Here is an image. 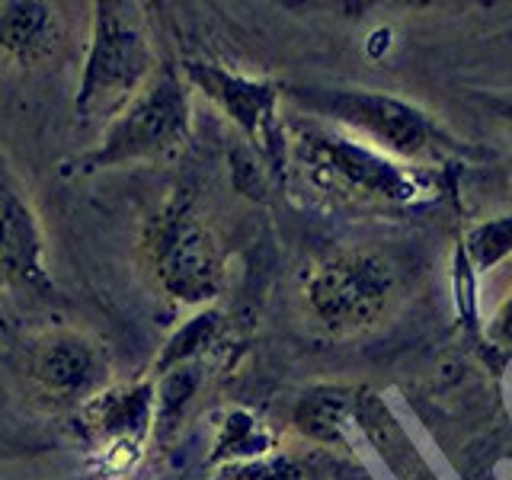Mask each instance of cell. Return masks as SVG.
Wrapping results in <instances>:
<instances>
[{
	"mask_svg": "<svg viewBox=\"0 0 512 480\" xmlns=\"http://www.w3.org/2000/svg\"><path fill=\"white\" fill-rule=\"evenodd\" d=\"M93 10L90 48L77 87L80 119L116 116L157 71L148 26L138 7L100 0Z\"/></svg>",
	"mask_w": 512,
	"mask_h": 480,
	"instance_id": "obj_2",
	"label": "cell"
},
{
	"mask_svg": "<svg viewBox=\"0 0 512 480\" xmlns=\"http://www.w3.org/2000/svg\"><path fill=\"white\" fill-rule=\"evenodd\" d=\"M468 253L477 269H490L500 263L506 253H512V218L487 221L471 231L468 237Z\"/></svg>",
	"mask_w": 512,
	"mask_h": 480,
	"instance_id": "obj_16",
	"label": "cell"
},
{
	"mask_svg": "<svg viewBox=\"0 0 512 480\" xmlns=\"http://www.w3.org/2000/svg\"><path fill=\"white\" fill-rule=\"evenodd\" d=\"M183 71L189 77V84L199 87V93H205L208 100L250 138V144L269 160V164L282 167L285 135L279 125L276 87L263 84V80L231 74L208 61H189Z\"/></svg>",
	"mask_w": 512,
	"mask_h": 480,
	"instance_id": "obj_7",
	"label": "cell"
},
{
	"mask_svg": "<svg viewBox=\"0 0 512 480\" xmlns=\"http://www.w3.org/2000/svg\"><path fill=\"white\" fill-rule=\"evenodd\" d=\"M394 295V272L375 253L343 250L320 260L304 282V304L320 327L356 333L378 324Z\"/></svg>",
	"mask_w": 512,
	"mask_h": 480,
	"instance_id": "obj_5",
	"label": "cell"
},
{
	"mask_svg": "<svg viewBox=\"0 0 512 480\" xmlns=\"http://www.w3.org/2000/svg\"><path fill=\"white\" fill-rule=\"evenodd\" d=\"M218 314L212 311H202L189 320V324H183L180 330H176L173 340L164 346V352L157 356L154 362V378L170 372V368L183 365V362H192V359H202L205 349L212 346L218 340Z\"/></svg>",
	"mask_w": 512,
	"mask_h": 480,
	"instance_id": "obj_14",
	"label": "cell"
},
{
	"mask_svg": "<svg viewBox=\"0 0 512 480\" xmlns=\"http://www.w3.org/2000/svg\"><path fill=\"white\" fill-rule=\"evenodd\" d=\"M192 132L189 84L167 64L144 80V87L109 119L103 141L87 154V170L125 167L141 160H167L186 148Z\"/></svg>",
	"mask_w": 512,
	"mask_h": 480,
	"instance_id": "obj_3",
	"label": "cell"
},
{
	"mask_svg": "<svg viewBox=\"0 0 512 480\" xmlns=\"http://www.w3.org/2000/svg\"><path fill=\"white\" fill-rule=\"evenodd\" d=\"M292 151L301 170L320 189L388 202H407L416 196V173L400 167L397 160L375 151L365 141L298 125L292 135Z\"/></svg>",
	"mask_w": 512,
	"mask_h": 480,
	"instance_id": "obj_4",
	"label": "cell"
},
{
	"mask_svg": "<svg viewBox=\"0 0 512 480\" xmlns=\"http://www.w3.org/2000/svg\"><path fill=\"white\" fill-rule=\"evenodd\" d=\"M272 448V436L263 429V423L256 420L247 410H231L224 416L218 442H215V461H250V458H263Z\"/></svg>",
	"mask_w": 512,
	"mask_h": 480,
	"instance_id": "obj_13",
	"label": "cell"
},
{
	"mask_svg": "<svg viewBox=\"0 0 512 480\" xmlns=\"http://www.w3.org/2000/svg\"><path fill=\"white\" fill-rule=\"evenodd\" d=\"M32 381L39 391L55 400H80L90 397L100 378V349L90 336L77 330L48 333L45 340L32 349L29 359Z\"/></svg>",
	"mask_w": 512,
	"mask_h": 480,
	"instance_id": "obj_10",
	"label": "cell"
},
{
	"mask_svg": "<svg viewBox=\"0 0 512 480\" xmlns=\"http://www.w3.org/2000/svg\"><path fill=\"white\" fill-rule=\"evenodd\" d=\"M215 480H311V471L288 455H263L228 464Z\"/></svg>",
	"mask_w": 512,
	"mask_h": 480,
	"instance_id": "obj_15",
	"label": "cell"
},
{
	"mask_svg": "<svg viewBox=\"0 0 512 480\" xmlns=\"http://www.w3.org/2000/svg\"><path fill=\"white\" fill-rule=\"evenodd\" d=\"M80 420L90 439L100 442L103 452L122 468V455L138 458L144 439L154 429V381L122 384V388L116 384V388L90 394Z\"/></svg>",
	"mask_w": 512,
	"mask_h": 480,
	"instance_id": "obj_9",
	"label": "cell"
},
{
	"mask_svg": "<svg viewBox=\"0 0 512 480\" xmlns=\"http://www.w3.org/2000/svg\"><path fill=\"white\" fill-rule=\"evenodd\" d=\"M0 282L26 295H55L42 224L10 180H0Z\"/></svg>",
	"mask_w": 512,
	"mask_h": 480,
	"instance_id": "obj_8",
	"label": "cell"
},
{
	"mask_svg": "<svg viewBox=\"0 0 512 480\" xmlns=\"http://www.w3.org/2000/svg\"><path fill=\"white\" fill-rule=\"evenodd\" d=\"M346 416H349V394L324 388L308 394L295 407V426L314 442H340Z\"/></svg>",
	"mask_w": 512,
	"mask_h": 480,
	"instance_id": "obj_12",
	"label": "cell"
},
{
	"mask_svg": "<svg viewBox=\"0 0 512 480\" xmlns=\"http://www.w3.org/2000/svg\"><path fill=\"white\" fill-rule=\"evenodd\" d=\"M144 260L154 282L189 308L215 301L224 288L221 240L189 189H176L148 221Z\"/></svg>",
	"mask_w": 512,
	"mask_h": 480,
	"instance_id": "obj_1",
	"label": "cell"
},
{
	"mask_svg": "<svg viewBox=\"0 0 512 480\" xmlns=\"http://www.w3.org/2000/svg\"><path fill=\"white\" fill-rule=\"evenodd\" d=\"M493 336L500 343L512 346V295L500 304V311H496V317H493Z\"/></svg>",
	"mask_w": 512,
	"mask_h": 480,
	"instance_id": "obj_17",
	"label": "cell"
},
{
	"mask_svg": "<svg viewBox=\"0 0 512 480\" xmlns=\"http://www.w3.org/2000/svg\"><path fill=\"white\" fill-rule=\"evenodd\" d=\"M295 100L304 109L359 132L375 151L397 157H423L432 148V122L413 106L384 93L368 90H298Z\"/></svg>",
	"mask_w": 512,
	"mask_h": 480,
	"instance_id": "obj_6",
	"label": "cell"
},
{
	"mask_svg": "<svg viewBox=\"0 0 512 480\" xmlns=\"http://www.w3.org/2000/svg\"><path fill=\"white\" fill-rule=\"evenodd\" d=\"M58 16L52 4L20 0L0 10V52L20 68H36L58 48Z\"/></svg>",
	"mask_w": 512,
	"mask_h": 480,
	"instance_id": "obj_11",
	"label": "cell"
}]
</instances>
